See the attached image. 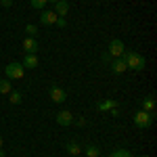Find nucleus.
Here are the masks:
<instances>
[{
  "mask_svg": "<svg viewBox=\"0 0 157 157\" xmlns=\"http://www.w3.org/2000/svg\"><path fill=\"white\" fill-rule=\"evenodd\" d=\"M97 109H98V111H111V109H117V103H115L113 98H107V101L97 103Z\"/></svg>",
  "mask_w": 157,
  "mask_h": 157,
  "instance_id": "12",
  "label": "nucleus"
},
{
  "mask_svg": "<svg viewBox=\"0 0 157 157\" xmlns=\"http://www.w3.org/2000/svg\"><path fill=\"white\" fill-rule=\"evenodd\" d=\"M109 65H111V71H113V73H124L126 69H128V67H126V61H124V57H117V59H113L111 63H109Z\"/></svg>",
  "mask_w": 157,
  "mask_h": 157,
  "instance_id": "8",
  "label": "nucleus"
},
{
  "mask_svg": "<svg viewBox=\"0 0 157 157\" xmlns=\"http://www.w3.org/2000/svg\"><path fill=\"white\" fill-rule=\"evenodd\" d=\"M48 2H52V4H57V2H59V0H48Z\"/></svg>",
  "mask_w": 157,
  "mask_h": 157,
  "instance_id": "24",
  "label": "nucleus"
},
{
  "mask_svg": "<svg viewBox=\"0 0 157 157\" xmlns=\"http://www.w3.org/2000/svg\"><path fill=\"white\" fill-rule=\"evenodd\" d=\"M0 149H2V138H0Z\"/></svg>",
  "mask_w": 157,
  "mask_h": 157,
  "instance_id": "26",
  "label": "nucleus"
},
{
  "mask_svg": "<svg viewBox=\"0 0 157 157\" xmlns=\"http://www.w3.org/2000/svg\"><path fill=\"white\" fill-rule=\"evenodd\" d=\"M11 92V80H0V94H9Z\"/></svg>",
  "mask_w": 157,
  "mask_h": 157,
  "instance_id": "15",
  "label": "nucleus"
},
{
  "mask_svg": "<svg viewBox=\"0 0 157 157\" xmlns=\"http://www.w3.org/2000/svg\"><path fill=\"white\" fill-rule=\"evenodd\" d=\"M86 155H88V157H98V147L97 145H90L88 149H86Z\"/></svg>",
  "mask_w": 157,
  "mask_h": 157,
  "instance_id": "19",
  "label": "nucleus"
},
{
  "mask_svg": "<svg viewBox=\"0 0 157 157\" xmlns=\"http://www.w3.org/2000/svg\"><path fill=\"white\" fill-rule=\"evenodd\" d=\"M25 34H27L29 38H36V34H38V27H36V25H27V27H25Z\"/></svg>",
  "mask_w": 157,
  "mask_h": 157,
  "instance_id": "20",
  "label": "nucleus"
},
{
  "mask_svg": "<svg viewBox=\"0 0 157 157\" xmlns=\"http://www.w3.org/2000/svg\"><path fill=\"white\" fill-rule=\"evenodd\" d=\"M29 2H32V6H34V9H42V11H44V9H46V4H48V0H29Z\"/></svg>",
  "mask_w": 157,
  "mask_h": 157,
  "instance_id": "17",
  "label": "nucleus"
},
{
  "mask_svg": "<svg viewBox=\"0 0 157 157\" xmlns=\"http://www.w3.org/2000/svg\"><path fill=\"white\" fill-rule=\"evenodd\" d=\"M23 65L19 61H11L6 67H4V73H6V80H21L23 78Z\"/></svg>",
  "mask_w": 157,
  "mask_h": 157,
  "instance_id": "3",
  "label": "nucleus"
},
{
  "mask_svg": "<svg viewBox=\"0 0 157 157\" xmlns=\"http://www.w3.org/2000/svg\"><path fill=\"white\" fill-rule=\"evenodd\" d=\"M134 124H136V128L147 130V128L153 124V113H149V111H145V109L134 111Z\"/></svg>",
  "mask_w": 157,
  "mask_h": 157,
  "instance_id": "2",
  "label": "nucleus"
},
{
  "mask_svg": "<svg viewBox=\"0 0 157 157\" xmlns=\"http://www.w3.org/2000/svg\"><path fill=\"white\" fill-rule=\"evenodd\" d=\"M143 109L149 111V113H153V111H155V98H153V94H149V97L143 98Z\"/></svg>",
  "mask_w": 157,
  "mask_h": 157,
  "instance_id": "13",
  "label": "nucleus"
},
{
  "mask_svg": "<svg viewBox=\"0 0 157 157\" xmlns=\"http://www.w3.org/2000/svg\"><path fill=\"white\" fill-rule=\"evenodd\" d=\"M38 48H40V46H38V40L36 38H25L23 40V50H25V55H36L38 52Z\"/></svg>",
  "mask_w": 157,
  "mask_h": 157,
  "instance_id": "5",
  "label": "nucleus"
},
{
  "mask_svg": "<svg viewBox=\"0 0 157 157\" xmlns=\"http://www.w3.org/2000/svg\"><path fill=\"white\" fill-rule=\"evenodd\" d=\"M65 149H67V153H69V155H80V145H78V143H67V145H65Z\"/></svg>",
  "mask_w": 157,
  "mask_h": 157,
  "instance_id": "14",
  "label": "nucleus"
},
{
  "mask_svg": "<svg viewBox=\"0 0 157 157\" xmlns=\"http://www.w3.org/2000/svg\"><path fill=\"white\" fill-rule=\"evenodd\" d=\"M143 157H149V155H143Z\"/></svg>",
  "mask_w": 157,
  "mask_h": 157,
  "instance_id": "27",
  "label": "nucleus"
},
{
  "mask_svg": "<svg viewBox=\"0 0 157 157\" xmlns=\"http://www.w3.org/2000/svg\"><path fill=\"white\" fill-rule=\"evenodd\" d=\"M0 157H6V155H4V153H2V149H0Z\"/></svg>",
  "mask_w": 157,
  "mask_h": 157,
  "instance_id": "25",
  "label": "nucleus"
},
{
  "mask_svg": "<svg viewBox=\"0 0 157 157\" xmlns=\"http://www.w3.org/2000/svg\"><path fill=\"white\" fill-rule=\"evenodd\" d=\"M9 94H11L9 98H11V103H13V105H19V103H21V94H19L17 90H11Z\"/></svg>",
  "mask_w": 157,
  "mask_h": 157,
  "instance_id": "18",
  "label": "nucleus"
},
{
  "mask_svg": "<svg viewBox=\"0 0 157 157\" xmlns=\"http://www.w3.org/2000/svg\"><path fill=\"white\" fill-rule=\"evenodd\" d=\"M71 121H73L71 111H59L57 113V124L59 126H71Z\"/></svg>",
  "mask_w": 157,
  "mask_h": 157,
  "instance_id": "9",
  "label": "nucleus"
},
{
  "mask_svg": "<svg viewBox=\"0 0 157 157\" xmlns=\"http://www.w3.org/2000/svg\"><path fill=\"white\" fill-rule=\"evenodd\" d=\"M103 61H105V63H109V61H111V55H109V52H105V55H103Z\"/></svg>",
  "mask_w": 157,
  "mask_h": 157,
  "instance_id": "23",
  "label": "nucleus"
},
{
  "mask_svg": "<svg viewBox=\"0 0 157 157\" xmlns=\"http://www.w3.org/2000/svg\"><path fill=\"white\" fill-rule=\"evenodd\" d=\"M107 52L113 57V59H117V57H121V55L126 52V46H124V42H121L120 38H115V40L109 42V50Z\"/></svg>",
  "mask_w": 157,
  "mask_h": 157,
  "instance_id": "4",
  "label": "nucleus"
},
{
  "mask_svg": "<svg viewBox=\"0 0 157 157\" xmlns=\"http://www.w3.org/2000/svg\"><path fill=\"white\" fill-rule=\"evenodd\" d=\"M48 94H50V98H52L55 103H65V98H67L65 90H63V88H59V86H52Z\"/></svg>",
  "mask_w": 157,
  "mask_h": 157,
  "instance_id": "6",
  "label": "nucleus"
},
{
  "mask_svg": "<svg viewBox=\"0 0 157 157\" xmlns=\"http://www.w3.org/2000/svg\"><path fill=\"white\" fill-rule=\"evenodd\" d=\"M111 157H134L130 151H126V149H117V151H113Z\"/></svg>",
  "mask_w": 157,
  "mask_h": 157,
  "instance_id": "16",
  "label": "nucleus"
},
{
  "mask_svg": "<svg viewBox=\"0 0 157 157\" xmlns=\"http://www.w3.org/2000/svg\"><path fill=\"white\" fill-rule=\"evenodd\" d=\"M0 4H2V6H11L13 0H0Z\"/></svg>",
  "mask_w": 157,
  "mask_h": 157,
  "instance_id": "22",
  "label": "nucleus"
},
{
  "mask_svg": "<svg viewBox=\"0 0 157 157\" xmlns=\"http://www.w3.org/2000/svg\"><path fill=\"white\" fill-rule=\"evenodd\" d=\"M21 65H23V69H36L38 67V57L36 55H25L23 61H21Z\"/></svg>",
  "mask_w": 157,
  "mask_h": 157,
  "instance_id": "10",
  "label": "nucleus"
},
{
  "mask_svg": "<svg viewBox=\"0 0 157 157\" xmlns=\"http://www.w3.org/2000/svg\"><path fill=\"white\" fill-rule=\"evenodd\" d=\"M55 21H57V13L44 9V13L40 15V23L42 25H55Z\"/></svg>",
  "mask_w": 157,
  "mask_h": 157,
  "instance_id": "7",
  "label": "nucleus"
},
{
  "mask_svg": "<svg viewBox=\"0 0 157 157\" xmlns=\"http://www.w3.org/2000/svg\"><path fill=\"white\" fill-rule=\"evenodd\" d=\"M124 61H126V67L128 69H132V71H143L147 65V61L143 55H138V52H134V50H128V52H124L121 55Z\"/></svg>",
  "mask_w": 157,
  "mask_h": 157,
  "instance_id": "1",
  "label": "nucleus"
},
{
  "mask_svg": "<svg viewBox=\"0 0 157 157\" xmlns=\"http://www.w3.org/2000/svg\"><path fill=\"white\" fill-rule=\"evenodd\" d=\"M55 13H57V17H65V15L69 13V2H67V0H59V2L55 4Z\"/></svg>",
  "mask_w": 157,
  "mask_h": 157,
  "instance_id": "11",
  "label": "nucleus"
},
{
  "mask_svg": "<svg viewBox=\"0 0 157 157\" xmlns=\"http://www.w3.org/2000/svg\"><path fill=\"white\" fill-rule=\"evenodd\" d=\"M55 25H57V27H61V29H63V27H65V25H67V21H65V17H57V21H55Z\"/></svg>",
  "mask_w": 157,
  "mask_h": 157,
  "instance_id": "21",
  "label": "nucleus"
}]
</instances>
